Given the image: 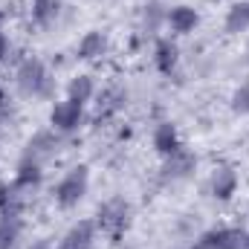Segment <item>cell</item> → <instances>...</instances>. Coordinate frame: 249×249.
I'll return each mask as SVG.
<instances>
[{
    "mask_svg": "<svg viewBox=\"0 0 249 249\" xmlns=\"http://www.w3.org/2000/svg\"><path fill=\"white\" fill-rule=\"evenodd\" d=\"M9 55V38H6V32H0V61Z\"/></svg>",
    "mask_w": 249,
    "mask_h": 249,
    "instance_id": "22",
    "label": "cell"
},
{
    "mask_svg": "<svg viewBox=\"0 0 249 249\" xmlns=\"http://www.w3.org/2000/svg\"><path fill=\"white\" fill-rule=\"evenodd\" d=\"M20 238V223L18 217H3L0 220V249H15Z\"/></svg>",
    "mask_w": 249,
    "mask_h": 249,
    "instance_id": "19",
    "label": "cell"
},
{
    "mask_svg": "<svg viewBox=\"0 0 249 249\" xmlns=\"http://www.w3.org/2000/svg\"><path fill=\"white\" fill-rule=\"evenodd\" d=\"M3 102H6V96H3V90H0V107H3Z\"/></svg>",
    "mask_w": 249,
    "mask_h": 249,
    "instance_id": "24",
    "label": "cell"
},
{
    "mask_svg": "<svg viewBox=\"0 0 249 249\" xmlns=\"http://www.w3.org/2000/svg\"><path fill=\"white\" fill-rule=\"evenodd\" d=\"M154 148H157V154H162V157H171V154H177V151L183 148V142H180V136H177V127L171 122H160L154 127Z\"/></svg>",
    "mask_w": 249,
    "mask_h": 249,
    "instance_id": "8",
    "label": "cell"
},
{
    "mask_svg": "<svg viewBox=\"0 0 249 249\" xmlns=\"http://www.w3.org/2000/svg\"><path fill=\"white\" fill-rule=\"evenodd\" d=\"M26 200H29V191L20 188L18 183L0 186V214L3 217H18L26 209Z\"/></svg>",
    "mask_w": 249,
    "mask_h": 249,
    "instance_id": "5",
    "label": "cell"
},
{
    "mask_svg": "<svg viewBox=\"0 0 249 249\" xmlns=\"http://www.w3.org/2000/svg\"><path fill=\"white\" fill-rule=\"evenodd\" d=\"M235 191H238V171L229 168V165L214 168V174H212V194L217 200H229Z\"/></svg>",
    "mask_w": 249,
    "mask_h": 249,
    "instance_id": "10",
    "label": "cell"
},
{
    "mask_svg": "<svg viewBox=\"0 0 249 249\" xmlns=\"http://www.w3.org/2000/svg\"><path fill=\"white\" fill-rule=\"evenodd\" d=\"M41 180H44V171H41V165L38 162H29V160H20V165H18V174H15V183L20 188H26L29 194L35 191V188L41 186Z\"/></svg>",
    "mask_w": 249,
    "mask_h": 249,
    "instance_id": "15",
    "label": "cell"
},
{
    "mask_svg": "<svg viewBox=\"0 0 249 249\" xmlns=\"http://www.w3.org/2000/svg\"><path fill=\"white\" fill-rule=\"evenodd\" d=\"M177 61H180V50L171 41H165V38L157 41V47H154V64H157V70L162 75H171L177 70Z\"/></svg>",
    "mask_w": 249,
    "mask_h": 249,
    "instance_id": "13",
    "label": "cell"
},
{
    "mask_svg": "<svg viewBox=\"0 0 249 249\" xmlns=\"http://www.w3.org/2000/svg\"><path fill=\"white\" fill-rule=\"evenodd\" d=\"M162 18H165V15H162V6H157V3L145 6V26H148V29H157V23H160Z\"/></svg>",
    "mask_w": 249,
    "mask_h": 249,
    "instance_id": "21",
    "label": "cell"
},
{
    "mask_svg": "<svg viewBox=\"0 0 249 249\" xmlns=\"http://www.w3.org/2000/svg\"><path fill=\"white\" fill-rule=\"evenodd\" d=\"M15 81L23 96H53V87H55L44 61H38V58H23L15 72Z\"/></svg>",
    "mask_w": 249,
    "mask_h": 249,
    "instance_id": "1",
    "label": "cell"
},
{
    "mask_svg": "<svg viewBox=\"0 0 249 249\" xmlns=\"http://www.w3.org/2000/svg\"><path fill=\"white\" fill-rule=\"evenodd\" d=\"M93 241H96V226L90 220H78L61 238L58 249H93Z\"/></svg>",
    "mask_w": 249,
    "mask_h": 249,
    "instance_id": "7",
    "label": "cell"
},
{
    "mask_svg": "<svg viewBox=\"0 0 249 249\" xmlns=\"http://www.w3.org/2000/svg\"><path fill=\"white\" fill-rule=\"evenodd\" d=\"M93 93H96V87H93V78H90V75H75V78L67 84V99H72V102H78V105L90 102Z\"/></svg>",
    "mask_w": 249,
    "mask_h": 249,
    "instance_id": "18",
    "label": "cell"
},
{
    "mask_svg": "<svg viewBox=\"0 0 249 249\" xmlns=\"http://www.w3.org/2000/svg\"><path fill=\"white\" fill-rule=\"evenodd\" d=\"M124 102H127V90H122V87H107V90L99 96L96 116H99V119H110V116H116V113L124 107Z\"/></svg>",
    "mask_w": 249,
    "mask_h": 249,
    "instance_id": "11",
    "label": "cell"
},
{
    "mask_svg": "<svg viewBox=\"0 0 249 249\" xmlns=\"http://www.w3.org/2000/svg\"><path fill=\"white\" fill-rule=\"evenodd\" d=\"M107 53V38H105V32H99V29H90L81 41H78V58L81 61H96V58H102Z\"/></svg>",
    "mask_w": 249,
    "mask_h": 249,
    "instance_id": "12",
    "label": "cell"
},
{
    "mask_svg": "<svg viewBox=\"0 0 249 249\" xmlns=\"http://www.w3.org/2000/svg\"><path fill=\"white\" fill-rule=\"evenodd\" d=\"M194 165H197L194 154H191V151H186V148H180L177 154L165 157V165H162V177H165V180H186L188 174L194 171Z\"/></svg>",
    "mask_w": 249,
    "mask_h": 249,
    "instance_id": "6",
    "label": "cell"
},
{
    "mask_svg": "<svg viewBox=\"0 0 249 249\" xmlns=\"http://www.w3.org/2000/svg\"><path fill=\"white\" fill-rule=\"evenodd\" d=\"M87 183H90V174H87V165H75L70 168L61 177V183L55 186V203L61 209H72L81 203V197L87 194Z\"/></svg>",
    "mask_w": 249,
    "mask_h": 249,
    "instance_id": "2",
    "label": "cell"
},
{
    "mask_svg": "<svg viewBox=\"0 0 249 249\" xmlns=\"http://www.w3.org/2000/svg\"><path fill=\"white\" fill-rule=\"evenodd\" d=\"M81 119H84V105H78V102H72V99L53 105L50 122H53L55 130H61V133H72V130H78Z\"/></svg>",
    "mask_w": 249,
    "mask_h": 249,
    "instance_id": "4",
    "label": "cell"
},
{
    "mask_svg": "<svg viewBox=\"0 0 249 249\" xmlns=\"http://www.w3.org/2000/svg\"><path fill=\"white\" fill-rule=\"evenodd\" d=\"M61 15V0H32V20L38 26H53Z\"/></svg>",
    "mask_w": 249,
    "mask_h": 249,
    "instance_id": "16",
    "label": "cell"
},
{
    "mask_svg": "<svg viewBox=\"0 0 249 249\" xmlns=\"http://www.w3.org/2000/svg\"><path fill=\"white\" fill-rule=\"evenodd\" d=\"M53 148H55L53 133L41 130V133H35V136L26 142V154H23V160H29V162H38V165H41V160H47V157L53 154Z\"/></svg>",
    "mask_w": 249,
    "mask_h": 249,
    "instance_id": "14",
    "label": "cell"
},
{
    "mask_svg": "<svg viewBox=\"0 0 249 249\" xmlns=\"http://www.w3.org/2000/svg\"><path fill=\"white\" fill-rule=\"evenodd\" d=\"M232 107H235L238 113L249 116V81H244V84L235 90V96H232Z\"/></svg>",
    "mask_w": 249,
    "mask_h": 249,
    "instance_id": "20",
    "label": "cell"
},
{
    "mask_svg": "<svg viewBox=\"0 0 249 249\" xmlns=\"http://www.w3.org/2000/svg\"><path fill=\"white\" fill-rule=\"evenodd\" d=\"M249 29V0L235 3L229 12H226V32L229 35H241Z\"/></svg>",
    "mask_w": 249,
    "mask_h": 249,
    "instance_id": "17",
    "label": "cell"
},
{
    "mask_svg": "<svg viewBox=\"0 0 249 249\" xmlns=\"http://www.w3.org/2000/svg\"><path fill=\"white\" fill-rule=\"evenodd\" d=\"M165 20H168V26H171L177 35H188V32H194V29H197L200 15H197L191 6H174V9H168V12H165Z\"/></svg>",
    "mask_w": 249,
    "mask_h": 249,
    "instance_id": "9",
    "label": "cell"
},
{
    "mask_svg": "<svg viewBox=\"0 0 249 249\" xmlns=\"http://www.w3.org/2000/svg\"><path fill=\"white\" fill-rule=\"evenodd\" d=\"M99 229L105 232V235H110V238H122L124 229H127V223H130V206H127V200L122 197H113V200H107V203H102L99 206Z\"/></svg>",
    "mask_w": 249,
    "mask_h": 249,
    "instance_id": "3",
    "label": "cell"
},
{
    "mask_svg": "<svg viewBox=\"0 0 249 249\" xmlns=\"http://www.w3.org/2000/svg\"><path fill=\"white\" fill-rule=\"evenodd\" d=\"M191 249H212V241H209V235L197 238V241H194V247H191Z\"/></svg>",
    "mask_w": 249,
    "mask_h": 249,
    "instance_id": "23",
    "label": "cell"
}]
</instances>
